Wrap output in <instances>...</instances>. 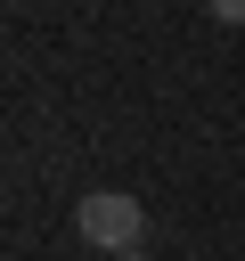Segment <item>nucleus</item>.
I'll list each match as a JSON object with an SVG mask.
<instances>
[{"instance_id": "1", "label": "nucleus", "mask_w": 245, "mask_h": 261, "mask_svg": "<svg viewBox=\"0 0 245 261\" xmlns=\"http://www.w3.org/2000/svg\"><path fill=\"white\" fill-rule=\"evenodd\" d=\"M74 228L114 261V253H139V237H147V204H139L131 188H90L82 212H74Z\"/></svg>"}, {"instance_id": "2", "label": "nucleus", "mask_w": 245, "mask_h": 261, "mask_svg": "<svg viewBox=\"0 0 245 261\" xmlns=\"http://www.w3.org/2000/svg\"><path fill=\"white\" fill-rule=\"evenodd\" d=\"M204 8H212L220 24H245V0H204Z\"/></svg>"}, {"instance_id": "3", "label": "nucleus", "mask_w": 245, "mask_h": 261, "mask_svg": "<svg viewBox=\"0 0 245 261\" xmlns=\"http://www.w3.org/2000/svg\"><path fill=\"white\" fill-rule=\"evenodd\" d=\"M114 261H139V253H114Z\"/></svg>"}]
</instances>
